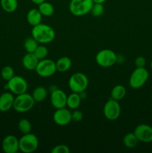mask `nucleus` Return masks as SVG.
Returning <instances> with one entry per match:
<instances>
[{
  "mask_svg": "<svg viewBox=\"0 0 152 153\" xmlns=\"http://www.w3.org/2000/svg\"><path fill=\"white\" fill-rule=\"evenodd\" d=\"M31 37H34L40 44H47L55 40V31L50 25L40 23L33 26L31 29Z\"/></svg>",
  "mask_w": 152,
  "mask_h": 153,
  "instance_id": "1",
  "label": "nucleus"
},
{
  "mask_svg": "<svg viewBox=\"0 0 152 153\" xmlns=\"http://www.w3.org/2000/svg\"><path fill=\"white\" fill-rule=\"evenodd\" d=\"M34 98L31 94H28L26 93L16 95L14 99L13 108L19 113H25L31 111L34 106Z\"/></svg>",
  "mask_w": 152,
  "mask_h": 153,
  "instance_id": "2",
  "label": "nucleus"
},
{
  "mask_svg": "<svg viewBox=\"0 0 152 153\" xmlns=\"http://www.w3.org/2000/svg\"><path fill=\"white\" fill-rule=\"evenodd\" d=\"M89 85L88 78L84 73H75L70 76L69 79V87L73 93L83 92Z\"/></svg>",
  "mask_w": 152,
  "mask_h": 153,
  "instance_id": "3",
  "label": "nucleus"
},
{
  "mask_svg": "<svg viewBox=\"0 0 152 153\" xmlns=\"http://www.w3.org/2000/svg\"><path fill=\"white\" fill-rule=\"evenodd\" d=\"M93 3L92 0H71L69 9L74 16H82L90 12Z\"/></svg>",
  "mask_w": 152,
  "mask_h": 153,
  "instance_id": "4",
  "label": "nucleus"
},
{
  "mask_svg": "<svg viewBox=\"0 0 152 153\" xmlns=\"http://www.w3.org/2000/svg\"><path fill=\"white\" fill-rule=\"evenodd\" d=\"M19 151L23 153L35 152L39 146V140L37 136L32 133L25 134L19 139Z\"/></svg>",
  "mask_w": 152,
  "mask_h": 153,
  "instance_id": "5",
  "label": "nucleus"
},
{
  "mask_svg": "<svg viewBox=\"0 0 152 153\" xmlns=\"http://www.w3.org/2000/svg\"><path fill=\"white\" fill-rule=\"evenodd\" d=\"M149 78V73L145 67H137L131 73L129 85L133 89L141 88Z\"/></svg>",
  "mask_w": 152,
  "mask_h": 153,
  "instance_id": "6",
  "label": "nucleus"
},
{
  "mask_svg": "<svg viewBox=\"0 0 152 153\" xmlns=\"http://www.w3.org/2000/svg\"><path fill=\"white\" fill-rule=\"evenodd\" d=\"M118 61V57L115 52L109 49L100 50L95 56L97 64L101 67L107 68L114 65Z\"/></svg>",
  "mask_w": 152,
  "mask_h": 153,
  "instance_id": "7",
  "label": "nucleus"
},
{
  "mask_svg": "<svg viewBox=\"0 0 152 153\" xmlns=\"http://www.w3.org/2000/svg\"><path fill=\"white\" fill-rule=\"evenodd\" d=\"M28 85L23 77L20 76H14L7 82L6 89L9 90L13 95H19L27 92Z\"/></svg>",
  "mask_w": 152,
  "mask_h": 153,
  "instance_id": "8",
  "label": "nucleus"
},
{
  "mask_svg": "<svg viewBox=\"0 0 152 153\" xmlns=\"http://www.w3.org/2000/svg\"><path fill=\"white\" fill-rule=\"evenodd\" d=\"M35 71L40 77H51L57 72L56 64L54 61L48 58L40 60L35 69Z\"/></svg>",
  "mask_w": 152,
  "mask_h": 153,
  "instance_id": "9",
  "label": "nucleus"
},
{
  "mask_svg": "<svg viewBox=\"0 0 152 153\" xmlns=\"http://www.w3.org/2000/svg\"><path fill=\"white\" fill-rule=\"evenodd\" d=\"M104 115L107 120L110 121L116 120L121 114V106L119 101L110 98L104 104L103 108Z\"/></svg>",
  "mask_w": 152,
  "mask_h": 153,
  "instance_id": "10",
  "label": "nucleus"
},
{
  "mask_svg": "<svg viewBox=\"0 0 152 153\" xmlns=\"http://www.w3.org/2000/svg\"><path fill=\"white\" fill-rule=\"evenodd\" d=\"M134 134L139 141L142 143L152 142V127L147 124H140L135 128Z\"/></svg>",
  "mask_w": 152,
  "mask_h": 153,
  "instance_id": "11",
  "label": "nucleus"
},
{
  "mask_svg": "<svg viewBox=\"0 0 152 153\" xmlns=\"http://www.w3.org/2000/svg\"><path fill=\"white\" fill-rule=\"evenodd\" d=\"M53 120L60 126L69 125L72 120V112L66 108L56 109L53 114Z\"/></svg>",
  "mask_w": 152,
  "mask_h": 153,
  "instance_id": "12",
  "label": "nucleus"
},
{
  "mask_svg": "<svg viewBox=\"0 0 152 153\" xmlns=\"http://www.w3.org/2000/svg\"><path fill=\"white\" fill-rule=\"evenodd\" d=\"M51 103L55 109L62 108L66 106L67 95L61 89H55L51 92Z\"/></svg>",
  "mask_w": 152,
  "mask_h": 153,
  "instance_id": "13",
  "label": "nucleus"
},
{
  "mask_svg": "<svg viewBox=\"0 0 152 153\" xmlns=\"http://www.w3.org/2000/svg\"><path fill=\"white\" fill-rule=\"evenodd\" d=\"M1 147L5 153H16L19 150V139L12 134L7 135L3 139Z\"/></svg>",
  "mask_w": 152,
  "mask_h": 153,
  "instance_id": "14",
  "label": "nucleus"
},
{
  "mask_svg": "<svg viewBox=\"0 0 152 153\" xmlns=\"http://www.w3.org/2000/svg\"><path fill=\"white\" fill-rule=\"evenodd\" d=\"M14 96L11 92H4L0 95V111L7 112L13 108Z\"/></svg>",
  "mask_w": 152,
  "mask_h": 153,
  "instance_id": "15",
  "label": "nucleus"
},
{
  "mask_svg": "<svg viewBox=\"0 0 152 153\" xmlns=\"http://www.w3.org/2000/svg\"><path fill=\"white\" fill-rule=\"evenodd\" d=\"M39 61L40 60L36 57L34 53H32V52H27L24 55L23 58H22V64L24 68L28 70H30V71H32V70H35Z\"/></svg>",
  "mask_w": 152,
  "mask_h": 153,
  "instance_id": "16",
  "label": "nucleus"
},
{
  "mask_svg": "<svg viewBox=\"0 0 152 153\" xmlns=\"http://www.w3.org/2000/svg\"><path fill=\"white\" fill-rule=\"evenodd\" d=\"M42 17H43V15L41 14L38 8H32L28 10L26 16V19L29 25H31V26H35V25L41 23Z\"/></svg>",
  "mask_w": 152,
  "mask_h": 153,
  "instance_id": "17",
  "label": "nucleus"
},
{
  "mask_svg": "<svg viewBox=\"0 0 152 153\" xmlns=\"http://www.w3.org/2000/svg\"><path fill=\"white\" fill-rule=\"evenodd\" d=\"M55 64H56L57 71L60 72V73H64V72L68 71L72 67L71 59L66 56L61 57L55 62Z\"/></svg>",
  "mask_w": 152,
  "mask_h": 153,
  "instance_id": "18",
  "label": "nucleus"
},
{
  "mask_svg": "<svg viewBox=\"0 0 152 153\" xmlns=\"http://www.w3.org/2000/svg\"><path fill=\"white\" fill-rule=\"evenodd\" d=\"M82 99L80 98V94L77 93H73L70 95L67 96V102L66 106L69 109L72 110H75L80 106L81 102Z\"/></svg>",
  "mask_w": 152,
  "mask_h": 153,
  "instance_id": "19",
  "label": "nucleus"
},
{
  "mask_svg": "<svg viewBox=\"0 0 152 153\" xmlns=\"http://www.w3.org/2000/svg\"><path fill=\"white\" fill-rule=\"evenodd\" d=\"M126 88L125 86L122 85H117L114 86L112 89L110 93V97L112 99L116 100V101H120L126 95Z\"/></svg>",
  "mask_w": 152,
  "mask_h": 153,
  "instance_id": "20",
  "label": "nucleus"
},
{
  "mask_svg": "<svg viewBox=\"0 0 152 153\" xmlns=\"http://www.w3.org/2000/svg\"><path fill=\"white\" fill-rule=\"evenodd\" d=\"M48 95V91L45 87L38 86L33 91L32 97L34 98V101L37 102H40L46 100Z\"/></svg>",
  "mask_w": 152,
  "mask_h": 153,
  "instance_id": "21",
  "label": "nucleus"
},
{
  "mask_svg": "<svg viewBox=\"0 0 152 153\" xmlns=\"http://www.w3.org/2000/svg\"><path fill=\"white\" fill-rule=\"evenodd\" d=\"M1 8L7 13H13L18 7L17 0H0Z\"/></svg>",
  "mask_w": 152,
  "mask_h": 153,
  "instance_id": "22",
  "label": "nucleus"
},
{
  "mask_svg": "<svg viewBox=\"0 0 152 153\" xmlns=\"http://www.w3.org/2000/svg\"><path fill=\"white\" fill-rule=\"evenodd\" d=\"M38 10L41 14L44 16H51L53 15L55 12L54 6L50 2L45 1L38 4Z\"/></svg>",
  "mask_w": 152,
  "mask_h": 153,
  "instance_id": "23",
  "label": "nucleus"
},
{
  "mask_svg": "<svg viewBox=\"0 0 152 153\" xmlns=\"http://www.w3.org/2000/svg\"><path fill=\"white\" fill-rule=\"evenodd\" d=\"M123 143L128 149L134 148L138 143L139 140L134 132H130L125 134L123 137Z\"/></svg>",
  "mask_w": 152,
  "mask_h": 153,
  "instance_id": "24",
  "label": "nucleus"
},
{
  "mask_svg": "<svg viewBox=\"0 0 152 153\" xmlns=\"http://www.w3.org/2000/svg\"><path fill=\"white\" fill-rule=\"evenodd\" d=\"M38 46L39 43L33 37H28L25 39V42H24V49L26 51V52L34 53Z\"/></svg>",
  "mask_w": 152,
  "mask_h": 153,
  "instance_id": "25",
  "label": "nucleus"
},
{
  "mask_svg": "<svg viewBox=\"0 0 152 153\" xmlns=\"http://www.w3.org/2000/svg\"><path fill=\"white\" fill-rule=\"evenodd\" d=\"M18 128L21 133L23 134L30 133L31 131V124L27 119H21L18 123Z\"/></svg>",
  "mask_w": 152,
  "mask_h": 153,
  "instance_id": "26",
  "label": "nucleus"
},
{
  "mask_svg": "<svg viewBox=\"0 0 152 153\" xmlns=\"http://www.w3.org/2000/svg\"><path fill=\"white\" fill-rule=\"evenodd\" d=\"M14 76V70H13V67H11L10 66H5L3 67L1 71V78L3 80L6 81V82L10 80Z\"/></svg>",
  "mask_w": 152,
  "mask_h": 153,
  "instance_id": "27",
  "label": "nucleus"
},
{
  "mask_svg": "<svg viewBox=\"0 0 152 153\" xmlns=\"http://www.w3.org/2000/svg\"><path fill=\"white\" fill-rule=\"evenodd\" d=\"M34 53L39 60H43L46 58V57L48 56L49 51H48L46 46H43V45H39Z\"/></svg>",
  "mask_w": 152,
  "mask_h": 153,
  "instance_id": "28",
  "label": "nucleus"
},
{
  "mask_svg": "<svg viewBox=\"0 0 152 153\" xmlns=\"http://www.w3.org/2000/svg\"><path fill=\"white\" fill-rule=\"evenodd\" d=\"M104 7L103 4L101 3H93L92 8H91L90 13L95 17L101 16L104 13Z\"/></svg>",
  "mask_w": 152,
  "mask_h": 153,
  "instance_id": "29",
  "label": "nucleus"
},
{
  "mask_svg": "<svg viewBox=\"0 0 152 153\" xmlns=\"http://www.w3.org/2000/svg\"><path fill=\"white\" fill-rule=\"evenodd\" d=\"M51 152L52 153H69L70 152V149L66 145L59 144L55 146Z\"/></svg>",
  "mask_w": 152,
  "mask_h": 153,
  "instance_id": "30",
  "label": "nucleus"
},
{
  "mask_svg": "<svg viewBox=\"0 0 152 153\" xmlns=\"http://www.w3.org/2000/svg\"><path fill=\"white\" fill-rule=\"evenodd\" d=\"M83 120V114L81 111L77 110H74V111L72 112V120L75 122H80Z\"/></svg>",
  "mask_w": 152,
  "mask_h": 153,
  "instance_id": "31",
  "label": "nucleus"
},
{
  "mask_svg": "<svg viewBox=\"0 0 152 153\" xmlns=\"http://www.w3.org/2000/svg\"><path fill=\"white\" fill-rule=\"evenodd\" d=\"M134 62L137 67H145L146 64V60L143 56H138L136 58Z\"/></svg>",
  "mask_w": 152,
  "mask_h": 153,
  "instance_id": "32",
  "label": "nucleus"
},
{
  "mask_svg": "<svg viewBox=\"0 0 152 153\" xmlns=\"http://www.w3.org/2000/svg\"><path fill=\"white\" fill-rule=\"evenodd\" d=\"M31 1H32L33 3H34V4H36L38 5V4H40V3L43 2V1H46V0H31Z\"/></svg>",
  "mask_w": 152,
  "mask_h": 153,
  "instance_id": "33",
  "label": "nucleus"
},
{
  "mask_svg": "<svg viewBox=\"0 0 152 153\" xmlns=\"http://www.w3.org/2000/svg\"><path fill=\"white\" fill-rule=\"evenodd\" d=\"M94 3H101V4H103L104 2H105L107 0H92Z\"/></svg>",
  "mask_w": 152,
  "mask_h": 153,
  "instance_id": "34",
  "label": "nucleus"
},
{
  "mask_svg": "<svg viewBox=\"0 0 152 153\" xmlns=\"http://www.w3.org/2000/svg\"><path fill=\"white\" fill-rule=\"evenodd\" d=\"M151 70H152V61H151Z\"/></svg>",
  "mask_w": 152,
  "mask_h": 153,
  "instance_id": "35",
  "label": "nucleus"
}]
</instances>
